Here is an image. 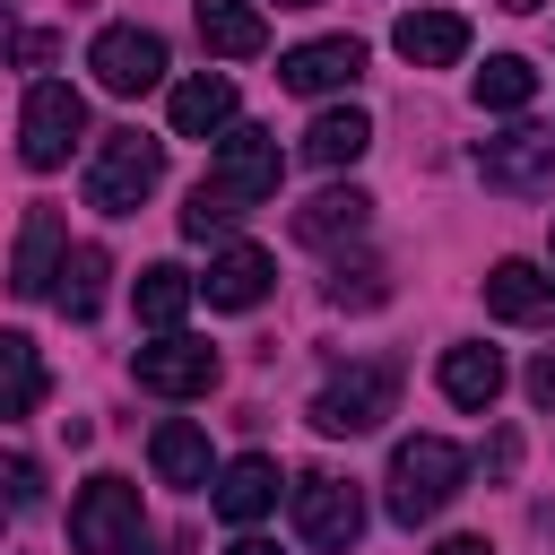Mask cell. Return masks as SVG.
Listing matches in <instances>:
<instances>
[{
    "instance_id": "cell-14",
    "label": "cell",
    "mask_w": 555,
    "mask_h": 555,
    "mask_svg": "<svg viewBox=\"0 0 555 555\" xmlns=\"http://www.w3.org/2000/svg\"><path fill=\"white\" fill-rule=\"evenodd\" d=\"M165 113H173L182 139H225V130H234V78L199 69V78H182V87L165 95Z\"/></svg>"
},
{
    "instance_id": "cell-19",
    "label": "cell",
    "mask_w": 555,
    "mask_h": 555,
    "mask_svg": "<svg viewBox=\"0 0 555 555\" xmlns=\"http://www.w3.org/2000/svg\"><path fill=\"white\" fill-rule=\"evenodd\" d=\"M208 503H217V512H225L234 529H251V520H260V512L278 503V460H260V451L225 460V468H217V494H208Z\"/></svg>"
},
{
    "instance_id": "cell-26",
    "label": "cell",
    "mask_w": 555,
    "mask_h": 555,
    "mask_svg": "<svg viewBox=\"0 0 555 555\" xmlns=\"http://www.w3.org/2000/svg\"><path fill=\"white\" fill-rule=\"evenodd\" d=\"M529 95H538V69H529L520 52H494V61L477 69V104H486V113H529Z\"/></svg>"
},
{
    "instance_id": "cell-34",
    "label": "cell",
    "mask_w": 555,
    "mask_h": 555,
    "mask_svg": "<svg viewBox=\"0 0 555 555\" xmlns=\"http://www.w3.org/2000/svg\"><path fill=\"white\" fill-rule=\"evenodd\" d=\"M9 43H17V35H9V9H0V52H9Z\"/></svg>"
},
{
    "instance_id": "cell-10",
    "label": "cell",
    "mask_w": 555,
    "mask_h": 555,
    "mask_svg": "<svg viewBox=\"0 0 555 555\" xmlns=\"http://www.w3.org/2000/svg\"><path fill=\"white\" fill-rule=\"evenodd\" d=\"M477 173H486V191H546V182H555V130L512 121L503 139L477 147Z\"/></svg>"
},
{
    "instance_id": "cell-13",
    "label": "cell",
    "mask_w": 555,
    "mask_h": 555,
    "mask_svg": "<svg viewBox=\"0 0 555 555\" xmlns=\"http://www.w3.org/2000/svg\"><path fill=\"white\" fill-rule=\"evenodd\" d=\"M390 52H399L408 69H451V61L468 52V17H451V9H408V17L390 26Z\"/></svg>"
},
{
    "instance_id": "cell-28",
    "label": "cell",
    "mask_w": 555,
    "mask_h": 555,
    "mask_svg": "<svg viewBox=\"0 0 555 555\" xmlns=\"http://www.w3.org/2000/svg\"><path fill=\"white\" fill-rule=\"evenodd\" d=\"M9 61H17V69H52V61H61V35H52V26H26V35L9 43Z\"/></svg>"
},
{
    "instance_id": "cell-16",
    "label": "cell",
    "mask_w": 555,
    "mask_h": 555,
    "mask_svg": "<svg viewBox=\"0 0 555 555\" xmlns=\"http://www.w3.org/2000/svg\"><path fill=\"white\" fill-rule=\"evenodd\" d=\"M269 278H278V269H269V251H260V243H225V251L208 260V278H199V286H208V304H217V312H251V304L269 295Z\"/></svg>"
},
{
    "instance_id": "cell-2",
    "label": "cell",
    "mask_w": 555,
    "mask_h": 555,
    "mask_svg": "<svg viewBox=\"0 0 555 555\" xmlns=\"http://www.w3.org/2000/svg\"><path fill=\"white\" fill-rule=\"evenodd\" d=\"M156 182H165V139H139V130H104V139H95V165H87V208L130 217Z\"/></svg>"
},
{
    "instance_id": "cell-31",
    "label": "cell",
    "mask_w": 555,
    "mask_h": 555,
    "mask_svg": "<svg viewBox=\"0 0 555 555\" xmlns=\"http://www.w3.org/2000/svg\"><path fill=\"white\" fill-rule=\"evenodd\" d=\"M225 555H278V546H269V538H251V529H243V538H234V546H225Z\"/></svg>"
},
{
    "instance_id": "cell-8",
    "label": "cell",
    "mask_w": 555,
    "mask_h": 555,
    "mask_svg": "<svg viewBox=\"0 0 555 555\" xmlns=\"http://www.w3.org/2000/svg\"><path fill=\"white\" fill-rule=\"evenodd\" d=\"M130 382L156 390V399H199L217 382V347L208 338H182V330H156L139 356H130Z\"/></svg>"
},
{
    "instance_id": "cell-3",
    "label": "cell",
    "mask_w": 555,
    "mask_h": 555,
    "mask_svg": "<svg viewBox=\"0 0 555 555\" xmlns=\"http://www.w3.org/2000/svg\"><path fill=\"white\" fill-rule=\"evenodd\" d=\"M69 546L78 555H139L147 546V512L130 477H87L69 503Z\"/></svg>"
},
{
    "instance_id": "cell-5",
    "label": "cell",
    "mask_w": 555,
    "mask_h": 555,
    "mask_svg": "<svg viewBox=\"0 0 555 555\" xmlns=\"http://www.w3.org/2000/svg\"><path fill=\"white\" fill-rule=\"evenodd\" d=\"M78 139H87L78 87H69V78H35V87H26V113H17V156H26L35 173H52V165H69Z\"/></svg>"
},
{
    "instance_id": "cell-1",
    "label": "cell",
    "mask_w": 555,
    "mask_h": 555,
    "mask_svg": "<svg viewBox=\"0 0 555 555\" xmlns=\"http://www.w3.org/2000/svg\"><path fill=\"white\" fill-rule=\"evenodd\" d=\"M460 486H468V451L460 442H442V434H408L399 451H390V520H442L451 503H460Z\"/></svg>"
},
{
    "instance_id": "cell-27",
    "label": "cell",
    "mask_w": 555,
    "mask_h": 555,
    "mask_svg": "<svg viewBox=\"0 0 555 555\" xmlns=\"http://www.w3.org/2000/svg\"><path fill=\"white\" fill-rule=\"evenodd\" d=\"M382 295H390V278H382L373 260H356V269L338 260V269H330V304H338V312H364V304H382Z\"/></svg>"
},
{
    "instance_id": "cell-23",
    "label": "cell",
    "mask_w": 555,
    "mask_h": 555,
    "mask_svg": "<svg viewBox=\"0 0 555 555\" xmlns=\"http://www.w3.org/2000/svg\"><path fill=\"white\" fill-rule=\"evenodd\" d=\"M35 408H43V356L26 330H0V425L35 416Z\"/></svg>"
},
{
    "instance_id": "cell-37",
    "label": "cell",
    "mask_w": 555,
    "mask_h": 555,
    "mask_svg": "<svg viewBox=\"0 0 555 555\" xmlns=\"http://www.w3.org/2000/svg\"><path fill=\"white\" fill-rule=\"evenodd\" d=\"M0 512H9V494H0Z\"/></svg>"
},
{
    "instance_id": "cell-36",
    "label": "cell",
    "mask_w": 555,
    "mask_h": 555,
    "mask_svg": "<svg viewBox=\"0 0 555 555\" xmlns=\"http://www.w3.org/2000/svg\"><path fill=\"white\" fill-rule=\"evenodd\" d=\"M546 251H555V234H546Z\"/></svg>"
},
{
    "instance_id": "cell-24",
    "label": "cell",
    "mask_w": 555,
    "mask_h": 555,
    "mask_svg": "<svg viewBox=\"0 0 555 555\" xmlns=\"http://www.w3.org/2000/svg\"><path fill=\"white\" fill-rule=\"evenodd\" d=\"M191 295H199V278H191V269H173V260L139 269V286H130V304H139V321H147V330H182Z\"/></svg>"
},
{
    "instance_id": "cell-18",
    "label": "cell",
    "mask_w": 555,
    "mask_h": 555,
    "mask_svg": "<svg viewBox=\"0 0 555 555\" xmlns=\"http://www.w3.org/2000/svg\"><path fill=\"white\" fill-rule=\"evenodd\" d=\"M434 382H442L451 408H477V416H486V408L503 399V356H494V347H442Z\"/></svg>"
},
{
    "instance_id": "cell-29",
    "label": "cell",
    "mask_w": 555,
    "mask_h": 555,
    "mask_svg": "<svg viewBox=\"0 0 555 555\" xmlns=\"http://www.w3.org/2000/svg\"><path fill=\"white\" fill-rule=\"evenodd\" d=\"M0 486H9V503H35V494H43V477H35V460H9V468H0Z\"/></svg>"
},
{
    "instance_id": "cell-33",
    "label": "cell",
    "mask_w": 555,
    "mask_h": 555,
    "mask_svg": "<svg viewBox=\"0 0 555 555\" xmlns=\"http://www.w3.org/2000/svg\"><path fill=\"white\" fill-rule=\"evenodd\" d=\"M494 9H512V17H529V9H546V0H494Z\"/></svg>"
},
{
    "instance_id": "cell-21",
    "label": "cell",
    "mask_w": 555,
    "mask_h": 555,
    "mask_svg": "<svg viewBox=\"0 0 555 555\" xmlns=\"http://www.w3.org/2000/svg\"><path fill=\"white\" fill-rule=\"evenodd\" d=\"M147 460H156V477H165V486H217L208 434H199V425H182V416H165V425L147 434Z\"/></svg>"
},
{
    "instance_id": "cell-11",
    "label": "cell",
    "mask_w": 555,
    "mask_h": 555,
    "mask_svg": "<svg viewBox=\"0 0 555 555\" xmlns=\"http://www.w3.org/2000/svg\"><path fill=\"white\" fill-rule=\"evenodd\" d=\"M364 78V43L356 35H321V43H295L286 61H278V87L286 95H338V87H356Z\"/></svg>"
},
{
    "instance_id": "cell-4",
    "label": "cell",
    "mask_w": 555,
    "mask_h": 555,
    "mask_svg": "<svg viewBox=\"0 0 555 555\" xmlns=\"http://www.w3.org/2000/svg\"><path fill=\"white\" fill-rule=\"evenodd\" d=\"M278 173H286V156H278V130H251V121H234V130L217 139V165L199 173V191H217L225 208H260V199H278Z\"/></svg>"
},
{
    "instance_id": "cell-15",
    "label": "cell",
    "mask_w": 555,
    "mask_h": 555,
    "mask_svg": "<svg viewBox=\"0 0 555 555\" xmlns=\"http://www.w3.org/2000/svg\"><path fill=\"white\" fill-rule=\"evenodd\" d=\"M364 217H373V199H364L356 182H330L321 199H304V208H295V243H312V251L356 243V234H364Z\"/></svg>"
},
{
    "instance_id": "cell-20",
    "label": "cell",
    "mask_w": 555,
    "mask_h": 555,
    "mask_svg": "<svg viewBox=\"0 0 555 555\" xmlns=\"http://www.w3.org/2000/svg\"><path fill=\"white\" fill-rule=\"evenodd\" d=\"M364 147H373V113H356V104H330V113H312V130H304V165H321V173L356 165Z\"/></svg>"
},
{
    "instance_id": "cell-30",
    "label": "cell",
    "mask_w": 555,
    "mask_h": 555,
    "mask_svg": "<svg viewBox=\"0 0 555 555\" xmlns=\"http://www.w3.org/2000/svg\"><path fill=\"white\" fill-rule=\"evenodd\" d=\"M529 399H538V408H555V356H538V364H529Z\"/></svg>"
},
{
    "instance_id": "cell-12",
    "label": "cell",
    "mask_w": 555,
    "mask_h": 555,
    "mask_svg": "<svg viewBox=\"0 0 555 555\" xmlns=\"http://www.w3.org/2000/svg\"><path fill=\"white\" fill-rule=\"evenodd\" d=\"M61 260H69V234H61V208H26V225H17V260H9V295H52V278H61Z\"/></svg>"
},
{
    "instance_id": "cell-6",
    "label": "cell",
    "mask_w": 555,
    "mask_h": 555,
    "mask_svg": "<svg viewBox=\"0 0 555 555\" xmlns=\"http://www.w3.org/2000/svg\"><path fill=\"white\" fill-rule=\"evenodd\" d=\"M390 399H399V364L364 356V364H347V373H330V382H321L312 425H321V434H373V425L390 416Z\"/></svg>"
},
{
    "instance_id": "cell-25",
    "label": "cell",
    "mask_w": 555,
    "mask_h": 555,
    "mask_svg": "<svg viewBox=\"0 0 555 555\" xmlns=\"http://www.w3.org/2000/svg\"><path fill=\"white\" fill-rule=\"evenodd\" d=\"M104 269H113V260H104L95 243H78V251L61 260V278H52V304H61L69 321H95V304H104Z\"/></svg>"
},
{
    "instance_id": "cell-22",
    "label": "cell",
    "mask_w": 555,
    "mask_h": 555,
    "mask_svg": "<svg viewBox=\"0 0 555 555\" xmlns=\"http://www.w3.org/2000/svg\"><path fill=\"white\" fill-rule=\"evenodd\" d=\"M191 17H199V43H208L217 61H251V52L269 43V17H260L251 0H199Z\"/></svg>"
},
{
    "instance_id": "cell-32",
    "label": "cell",
    "mask_w": 555,
    "mask_h": 555,
    "mask_svg": "<svg viewBox=\"0 0 555 555\" xmlns=\"http://www.w3.org/2000/svg\"><path fill=\"white\" fill-rule=\"evenodd\" d=\"M434 555H486V538H442Z\"/></svg>"
},
{
    "instance_id": "cell-35",
    "label": "cell",
    "mask_w": 555,
    "mask_h": 555,
    "mask_svg": "<svg viewBox=\"0 0 555 555\" xmlns=\"http://www.w3.org/2000/svg\"><path fill=\"white\" fill-rule=\"evenodd\" d=\"M278 9H321V0H278Z\"/></svg>"
},
{
    "instance_id": "cell-9",
    "label": "cell",
    "mask_w": 555,
    "mask_h": 555,
    "mask_svg": "<svg viewBox=\"0 0 555 555\" xmlns=\"http://www.w3.org/2000/svg\"><path fill=\"white\" fill-rule=\"evenodd\" d=\"M87 69H95L104 95H147V87L165 78V35H147V26H104V35L87 43Z\"/></svg>"
},
{
    "instance_id": "cell-17",
    "label": "cell",
    "mask_w": 555,
    "mask_h": 555,
    "mask_svg": "<svg viewBox=\"0 0 555 555\" xmlns=\"http://www.w3.org/2000/svg\"><path fill=\"white\" fill-rule=\"evenodd\" d=\"M486 312L494 321H555V278L529 260H494L486 269Z\"/></svg>"
},
{
    "instance_id": "cell-7",
    "label": "cell",
    "mask_w": 555,
    "mask_h": 555,
    "mask_svg": "<svg viewBox=\"0 0 555 555\" xmlns=\"http://www.w3.org/2000/svg\"><path fill=\"white\" fill-rule=\"evenodd\" d=\"M286 503H295L304 546H321V555H347V546L364 538V494H356L347 477H330V468H304V477L286 486Z\"/></svg>"
}]
</instances>
